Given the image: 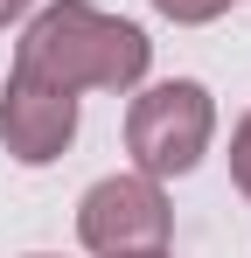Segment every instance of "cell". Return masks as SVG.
<instances>
[{
	"label": "cell",
	"mask_w": 251,
	"mask_h": 258,
	"mask_svg": "<svg viewBox=\"0 0 251 258\" xmlns=\"http://www.w3.org/2000/svg\"><path fill=\"white\" fill-rule=\"evenodd\" d=\"M154 63V42L91 7V0H56L28 21V35L14 49V70L35 77V84H56V91H133Z\"/></svg>",
	"instance_id": "1"
},
{
	"label": "cell",
	"mask_w": 251,
	"mask_h": 258,
	"mask_svg": "<svg viewBox=\"0 0 251 258\" xmlns=\"http://www.w3.org/2000/svg\"><path fill=\"white\" fill-rule=\"evenodd\" d=\"M209 133H216V105L196 77H174L133 98L126 112V147H133V168L167 181V174H189L209 154Z\"/></svg>",
	"instance_id": "2"
},
{
	"label": "cell",
	"mask_w": 251,
	"mask_h": 258,
	"mask_svg": "<svg viewBox=\"0 0 251 258\" xmlns=\"http://www.w3.org/2000/svg\"><path fill=\"white\" fill-rule=\"evenodd\" d=\"M167 196L154 174H105L91 181L77 203V237L98 258H126V251H167Z\"/></svg>",
	"instance_id": "3"
},
{
	"label": "cell",
	"mask_w": 251,
	"mask_h": 258,
	"mask_svg": "<svg viewBox=\"0 0 251 258\" xmlns=\"http://www.w3.org/2000/svg\"><path fill=\"white\" fill-rule=\"evenodd\" d=\"M77 140V91L35 84V77H7V98H0V147L21 161V168H49L63 161V147Z\"/></svg>",
	"instance_id": "4"
},
{
	"label": "cell",
	"mask_w": 251,
	"mask_h": 258,
	"mask_svg": "<svg viewBox=\"0 0 251 258\" xmlns=\"http://www.w3.org/2000/svg\"><path fill=\"white\" fill-rule=\"evenodd\" d=\"M237 0H154V14H167L174 28H203V21H216V14H230Z\"/></svg>",
	"instance_id": "5"
},
{
	"label": "cell",
	"mask_w": 251,
	"mask_h": 258,
	"mask_svg": "<svg viewBox=\"0 0 251 258\" xmlns=\"http://www.w3.org/2000/svg\"><path fill=\"white\" fill-rule=\"evenodd\" d=\"M230 181L251 196V112H244V126L230 133Z\"/></svg>",
	"instance_id": "6"
},
{
	"label": "cell",
	"mask_w": 251,
	"mask_h": 258,
	"mask_svg": "<svg viewBox=\"0 0 251 258\" xmlns=\"http://www.w3.org/2000/svg\"><path fill=\"white\" fill-rule=\"evenodd\" d=\"M28 7H35V0H0V28H7V21H21Z\"/></svg>",
	"instance_id": "7"
},
{
	"label": "cell",
	"mask_w": 251,
	"mask_h": 258,
	"mask_svg": "<svg viewBox=\"0 0 251 258\" xmlns=\"http://www.w3.org/2000/svg\"><path fill=\"white\" fill-rule=\"evenodd\" d=\"M126 258H167V251H126Z\"/></svg>",
	"instance_id": "8"
}]
</instances>
